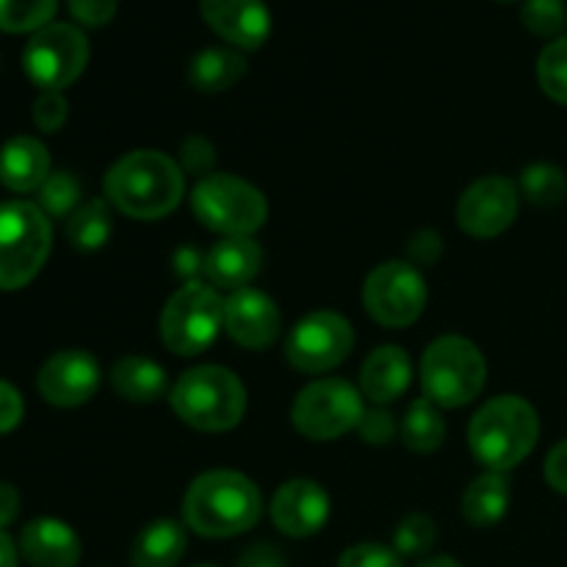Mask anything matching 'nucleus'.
<instances>
[{
	"mask_svg": "<svg viewBox=\"0 0 567 567\" xmlns=\"http://www.w3.org/2000/svg\"><path fill=\"white\" fill-rule=\"evenodd\" d=\"M205 22L241 50H255L269 39L271 14L264 0H199Z\"/></svg>",
	"mask_w": 567,
	"mask_h": 567,
	"instance_id": "nucleus-17",
	"label": "nucleus"
},
{
	"mask_svg": "<svg viewBox=\"0 0 567 567\" xmlns=\"http://www.w3.org/2000/svg\"><path fill=\"white\" fill-rule=\"evenodd\" d=\"M518 186L507 177H482L471 183L457 203V225L474 238H496L518 216Z\"/></svg>",
	"mask_w": 567,
	"mask_h": 567,
	"instance_id": "nucleus-13",
	"label": "nucleus"
},
{
	"mask_svg": "<svg viewBox=\"0 0 567 567\" xmlns=\"http://www.w3.org/2000/svg\"><path fill=\"white\" fill-rule=\"evenodd\" d=\"M20 551L31 567H75L81 559V540L61 520L39 518L22 529Z\"/></svg>",
	"mask_w": 567,
	"mask_h": 567,
	"instance_id": "nucleus-18",
	"label": "nucleus"
},
{
	"mask_svg": "<svg viewBox=\"0 0 567 567\" xmlns=\"http://www.w3.org/2000/svg\"><path fill=\"white\" fill-rule=\"evenodd\" d=\"M172 410L199 432H227L247 413V388L230 369L197 365L172 388Z\"/></svg>",
	"mask_w": 567,
	"mask_h": 567,
	"instance_id": "nucleus-4",
	"label": "nucleus"
},
{
	"mask_svg": "<svg viewBox=\"0 0 567 567\" xmlns=\"http://www.w3.org/2000/svg\"><path fill=\"white\" fill-rule=\"evenodd\" d=\"M524 25L537 37H557L567 28V3L565 0H526Z\"/></svg>",
	"mask_w": 567,
	"mask_h": 567,
	"instance_id": "nucleus-33",
	"label": "nucleus"
},
{
	"mask_svg": "<svg viewBox=\"0 0 567 567\" xmlns=\"http://www.w3.org/2000/svg\"><path fill=\"white\" fill-rule=\"evenodd\" d=\"M352 347V324L336 310H316L291 330L286 341V358L302 374H324L341 365Z\"/></svg>",
	"mask_w": 567,
	"mask_h": 567,
	"instance_id": "nucleus-12",
	"label": "nucleus"
},
{
	"mask_svg": "<svg viewBox=\"0 0 567 567\" xmlns=\"http://www.w3.org/2000/svg\"><path fill=\"white\" fill-rule=\"evenodd\" d=\"M330 518V496L313 480H291L271 498V520L288 537H310Z\"/></svg>",
	"mask_w": 567,
	"mask_h": 567,
	"instance_id": "nucleus-15",
	"label": "nucleus"
},
{
	"mask_svg": "<svg viewBox=\"0 0 567 567\" xmlns=\"http://www.w3.org/2000/svg\"><path fill=\"white\" fill-rule=\"evenodd\" d=\"M520 192L532 205L551 208L567 197V177L554 164H532L520 175Z\"/></svg>",
	"mask_w": 567,
	"mask_h": 567,
	"instance_id": "nucleus-28",
	"label": "nucleus"
},
{
	"mask_svg": "<svg viewBox=\"0 0 567 567\" xmlns=\"http://www.w3.org/2000/svg\"><path fill=\"white\" fill-rule=\"evenodd\" d=\"M39 393L55 408H81L97 393L100 365L83 349L53 354L39 371Z\"/></svg>",
	"mask_w": 567,
	"mask_h": 567,
	"instance_id": "nucleus-14",
	"label": "nucleus"
},
{
	"mask_svg": "<svg viewBox=\"0 0 567 567\" xmlns=\"http://www.w3.org/2000/svg\"><path fill=\"white\" fill-rule=\"evenodd\" d=\"M50 177V155L39 138L17 136L0 150V183L17 194L39 192Z\"/></svg>",
	"mask_w": 567,
	"mask_h": 567,
	"instance_id": "nucleus-20",
	"label": "nucleus"
},
{
	"mask_svg": "<svg viewBox=\"0 0 567 567\" xmlns=\"http://www.w3.org/2000/svg\"><path fill=\"white\" fill-rule=\"evenodd\" d=\"M244 72H247V61L233 48L199 50L188 66V78L199 92H225L241 81Z\"/></svg>",
	"mask_w": 567,
	"mask_h": 567,
	"instance_id": "nucleus-25",
	"label": "nucleus"
},
{
	"mask_svg": "<svg viewBox=\"0 0 567 567\" xmlns=\"http://www.w3.org/2000/svg\"><path fill=\"white\" fill-rule=\"evenodd\" d=\"M53 244L50 219L39 205H0V291L28 286L44 266Z\"/></svg>",
	"mask_w": 567,
	"mask_h": 567,
	"instance_id": "nucleus-6",
	"label": "nucleus"
},
{
	"mask_svg": "<svg viewBox=\"0 0 567 567\" xmlns=\"http://www.w3.org/2000/svg\"><path fill=\"white\" fill-rule=\"evenodd\" d=\"M17 513H20V493L9 482H0V529L9 526L17 518Z\"/></svg>",
	"mask_w": 567,
	"mask_h": 567,
	"instance_id": "nucleus-43",
	"label": "nucleus"
},
{
	"mask_svg": "<svg viewBox=\"0 0 567 567\" xmlns=\"http://www.w3.org/2000/svg\"><path fill=\"white\" fill-rule=\"evenodd\" d=\"M413 365L402 347H380L365 358L360 388L374 404H391L410 388Z\"/></svg>",
	"mask_w": 567,
	"mask_h": 567,
	"instance_id": "nucleus-21",
	"label": "nucleus"
},
{
	"mask_svg": "<svg viewBox=\"0 0 567 567\" xmlns=\"http://www.w3.org/2000/svg\"><path fill=\"white\" fill-rule=\"evenodd\" d=\"M507 507L509 485L504 480V474H498V471H491V474L474 480L468 485V491L463 493V515L476 529L496 526L507 515Z\"/></svg>",
	"mask_w": 567,
	"mask_h": 567,
	"instance_id": "nucleus-24",
	"label": "nucleus"
},
{
	"mask_svg": "<svg viewBox=\"0 0 567 567\" xmlns=\"http://www.w3.org/2000/svg\"><path fill=\"white\" fill-rule=\"evenodd\" d=\"M210 166H214V147L208 144V138L192 136L183 142L181 147V169L188 175H208Z\"/></svg>",
	"mask_w": 567,
	"mask_h": 567,
	"instance_id": "nucleus-36",
	"label": "nucleus"
},
{
	"mask_svg": "<svg viewBox=\"0 0 567 567\" xmlns=\"http://www.w3.org/2000/svg\"><path fill=\"white\" fill-rule=\"evenodd\" d=\"M192 208L208 230L221 233L225 238L252 236L269 216L264 194L252 183L227 172L199 177L192 192Z\"/></svg>",
	"mask_w": 567,
	"mask_h": 567,
	"instance_id": "nucleus-7",
	"label": "nucleus"
},
{
	"mask_svg": "<svg viewBox=\"0 0 567 567\" xmlns=\"http://www.w3.org/2000/svg\"><path fill=\"white\" fill-rule=\"evenodd\" d=\"M66 238L72 241V247L83 249V252L103 247L111 238L109 203L105 199H92V203L72 210V216L66 219Z\"/></svg>",
	"mask_w": 567,
	"mask_h": 567,
	"instance_id": "nucleus-27",
	"label": "nucleus"
},
{
	"mask_svg": "<svg viewBox=\"0 0 567 567\" xmlns=\"http://www.w3.org/2000/svg\"><path fill=\"white\" fill-rule=\"evenodd\" d=\"M22 413H25V404H22V396L17 393V388L0 380V435L14 430L22 421Z\"/></svg>",
	"mask_w": 567,
	"mask_h": 567,
	"instance_id": "nucleus-39",
	"label": "nucleus"
},
{
	"mask_svg": "<svg viewBox=\"0 0 567 567\" xmlns=\"http://www.w3.org/2000/svg\"><path fill=\"white\" fill-rule=\"evenodd\" d=\"M437 540L435 520L430 515H408L393 532V548L402 557H424Z\"/></svg>",
	"mask_w": 567,
	"mask_h": 567,
	"instance_id": "nucleus-31",
	"label": "nucleus"
},
{
	"mask_svg": "<svg viewBox=\"0 0 567 567\" xmlns=\"http://www.w3.org/2000/svg\"><path fill=\"white\" fill-rule=\"evenodd\" d=\"M89 61V42L83 31H78L70 22H50L39 28L25 44L22 66L28 78L44 92H61L70 86Z\"/></svg>",
	"mask_w": 567,
	"mask_h": 567,
	"instance_id": "nucleus-10",
	"label": "nucleus"
},
{
	"mask_svg": "<svg viewBox=\"0 0 567 567\" xmlns=\"http://www.w3.org/2000/svg\"><path fill=\"white\" fill-rule=\"evenodd\" d=\"M260 260H264V252L252 236H230L221 238L210 249L203 269L214 286L238 291V288H247V282L258 275Z\"/></svg>",
	"mask_w": 567,
	"mask_h": 567,
	"instance_id": "nucleus-19",
	"label": "nucleus"
},
{
	"mask_svg": "<svg viewBox=\"0 0 567 567\" xmlns=\"http://www.w3.org/2000/svg\"><path fill=\"white\" fill-rule=\"evenodd\" d=\"M363 302L382 327H410L426 308V282L408 260H385L365 277Z\"/></svg>",
	"mask_w": 567,
	"mask_h": 567,
	"instance_id": "nucleus-11",
	"label": "nucleus"
},
{
	"mask_svg": "<svg viewBox=\"0 0 567 567\" xmlns=\"http://www.w3.org/2000/svg\"><path fill=\"white\" fill-rule=\"evenodd\" d=\"M410 258H413V264H435L437 255L443 252V244H441V236L432 230H419L413 238H410Z\"/></svg>",
	"mask_w": 567,
	"mask_h": 567,
	"instance_id": "nucleus-40",
	"label": "nucleus"
},
{
	"mask_svg": "<svg viewBox=\"0 0 567 567\" xmlns=\"http://www.w3.org/2000/svg\"><path fill=\"white\" fill-rule=\"evenodd\" d=\"M186 192L181 164L161 150H136L116 161L105 175V197L131 219H164Z\"/></svg>",
	"mask_w": 567,
	"mask_h": 567,
	"instance_id": "nucleus-1",
	"label": "nucleus"
},
{
	"mask_svg": "<svg viewBox=\"0 0 567 567\" xmlns=\"http://www.w3.org/2000/svg\"><path fill=\"white\" fill-rule=\"evenodd\" d=\"M186 529L177 520L144 526L131 546L133 567H175L186 554Z\"/></svg>",
	"mask_w": 567,
	"mask_h": 567,
	"instance_id": "nucleus-22",
	"label": "nucleus"
},
{
	"mask_svg": "<svg viewBox=\"0 0 567 567\" xmlns=\"http://www.w3.org/2000/svg\"><path fill=\"white\" fill-rule=\"evenodd\" d=\"M338 567H404L396 548L380 546V543H360L349 548Z\"/></svg>",
	"mask_w": 567,
	"mask_h": 567,
	"instance_id": "nucleus-34",
	"label": "nucleus"
},
{
	"mask_svg": "<svg viewBox=\"0 0 567 567\" xmlns=\"http://www.w3.org/2000/svg\"><path fill=\"white\" fill-rule=\"evenodd\" d=\"M365 408L358 388L347 380H316L302 388L293 402L291 419L293 426L310 441H338L347 432L358 430L363 421Z\"/></svg>",
	"mask_w": 567,
	"mask_h": 567,
	"instance_id": "nucleus-9",
	"label": "nucleus"
},
{
	"mask_svg": "<svg viewBox=\"0 0 567 567\" xmlns=\"http://www.w3.org/2000/svg\"><path fill=\"white\" fill-rule=\"evenodd\" d=\"M78 197H81V188H78V181L70 172H53V175L39 186V208L48 216H55V219L72 216Z\"/></svg>",
	"mask_w": 567,
	"mask_h": 567,
	"instance_id": "nucleus-32",
	"label": "nucleus"
},
{
	"mask_svg": "<svg viewBox=\"0 0 567 567\" xmlns=\"http://www.w3.org/2000/svg\"><path fill=\"white\" fill-rule=\"evenodd\" d=\"M225 330L247 349H266L280 336V310L255 288H238L225 302Z\"/></svg>",
	"mask_w": 567,
	"mask_h": 567,
	"instance_id": "nucleus-16",
	"label": "nucleus"
},
{
	"mask_svg": "<svg viewBox=\"0 0 567 567\" xmlns=\"http://www.w3.org/2000/svg\"><path fill=\"white\" fill-rule=\"evenodd\" d=\"M59 0H0V31L25 33L50 25Z\"/></svg>",
	"mask_w": 567,
	"mask_h": 567,
	"instance_id": "nucleus-29",
	"label": "nucleus"
},
{
	"mask_svg": "<svg viewBox=\"0 0 567 567\" xmlns=\"http://www.w3.org/2000/svg\"><path fill=\"white\" fill-rule=\"evenodd\" d=\"M264 513L258 485L238 471H208L197 476L183 498V520L203 537H233L249 532Z\"/></svg>",
	"mask_w": 567,
	"mask_h": 567,
	"instance_id": "nucleus-2",
	"label": "nucleus"
},
{
	"mask_svg": "<svg viewBox=\"0 0 567 567\" xmlns=\"http://www.w3.org/2000/svg\"><path fill=\"white\" fill-rule=\"evenodd\" d=\"M537 437H540V421L535 408L520 396L491 399L474 415L468 430L474 457L498 474L524 463L537 446Z\"/></svg>",
	"mask_w": 567,
	"mask_h": 567,
	"instance_id": "nucleus-3",
	"label": "nucleus"
},
{
	"mask_svg": "<svg viewBox=\"0 0 567 567\" xmlns=\"http://www.w3.org/2000/svg\"><path fill=\"white\" fill-rule=\"evenodd\" d=\"M537 78L543 92L567 105V37L554 39L537 59Z\"/></svg>",
	"mask_w": 567,
	"mask_h": 567,
	"instance_id": "nucleus-30",
	"label": "nucleus"
},
{
	"mask_svg": "<svg viewBox=\"0 0 567 567\" xmlns=\"http://www.w3.org/2000/svg\"><path fill=\"white\" fill-rule=\"evenodd\" d=\"M111 388H114L125 402L147 404L155 402L158 396H164L166 374L155 360L127 354V358L116 360V365L111 369Z\"/></svg>",
	"mask_w": 567,
	"mask_h": 567,
	"instance_id": "nucleus-23",
	"label": "nucleus"
},
{
	"mask_svg": "<svg viewBox=\"0 0 567 567\" xmlns=\"http://www.w3.org/2000/svg\"><path fill=\"white\" fill-rule=\"evenodd\" d=\"M225 327V302L219 293L203 282H186L177 288L161 313V338L166 349L192 358L205 352Z\"/></svg>",
	"mask_w": 567,
	"mask_h": 567,
	"instance_id": "nucleus-8",
	"label": "nucleus"
},
{
	"mask_svg": "<svg viewBox=\"0 0 567 567\" xmlns=\"http://www.w3.org/2000/svg\"><path fill=\"white\" fill-rule=\"evenodd\" d=\"M358 432L363 435L365 443H374V446H385L388 441L393 437L396 432V424H393V415L388 410L374 408V410H365L363 421H360Z\"/></svg>",
	"mask_w": 567,
	"mask_h": 567,
	"instance_id": "nucleus-37",
	"label": "nucleus"
},
{
	"mask_svg": "<svg viewBox=\"0 0 567 567\" xmlns=\"http://www.w3.org/2000/svg\"><path fill=\"white\" fill-rule=\"evenodd\" d=\"M66 114H70V109H66V100L61 92H42L37 97V103H33V122L44 133L61 131L66 122Z\"/></svg>",
	"mask_w": 567,
	"mask_h": 567,
	"instance_id": "nucleus-35",
	"label": "nucleus"
},
{
	"mask_svg": "<svg viewBox=\"0 0 567 567\" xmlns=\"http://www.w3.org/2000/svg\"><path fill=\"white\" fill-rule=\"evenodd\" d=\"M546 482L554 491L567 493V441L557 443L546 457Z\"/></svg>",
	"mask_w": 567,
	"mask_h": 567,
	"instance_id": "nucleus-41",
	"label": "nucleus"
},
{
	"mask_svg": "<svg viewBox=\"0 0 567 567\" xmlns=\"http://www.w3.org/2000/svg\"><path fill=\"white\" fill-rule=\"evenodd\" d=\"M199 567H208V565H199Z\"/></svg>",
	"mask_w": 567,
	"mask_h": 567,
	"instance_id": "nucleus-46",
	"label": "nucleus"
},
{
	"mask_svg": "<svg viewBox=\"0 0 567 567\" xmlns=\"http://www.w3.org/2000/svg\"><path fill=\"white\" fill-rule=\"evenodd\" d=\"M0 567H17V548L3 529H0Z\"/></svg>",
	"mask_w": 567,
	"mask_h": 567,
	"instance_id": "nucleus-44",
	"label": "nucleus"
},
{
	"mask_svg": "<svg viewBox=\"0 0 567 567\" xmlns=\"http://www.w3.org/2000/svg\"><path fill=\"white\" fill-rule=\"evenodd\" d=\"M443 437H446V424H443L435 404L430 399H419V402L410 404L408 415L402 421L404 446L419 454H430L441 449Z\"/></svg>",
	"mask_w": 567,
	"mask_h": 567,
	"instance_id": "nucleus-26",
	"label": "nucleus"
},
{
	"mask_svg": "<svg viewBox=\"0 0 567 567\" xmlns=\"http://www.w3.org/2000/svg\"><path fill=\"white\" fill-rule=\"evenodd\" d=\"M66 6H70L72 17H75L78 22L97 28L105 25V22L116 14L120 0H66Z\"/></svg>",
	"mask_w": 567,
	"mask_h": 567,
	"instance_id": "nucleus-38",
	"label": "nucleus"
},
{
	"mask_svg": "<svg viewBox=\"0 0 567 567\" xmlns=\"http://www.w3.org/2000/svg\"><path fill=\"white\" fill-rule=\"evenodd\" d=\"M487 382V363L463 336H443L430 343L421 360V388L435 408H465Z\"/></svg>",
	"mask_w": 567,
	"mask_h": 567,
	"instance_id": "nucleus-5",
	"label": "nucleus"
},
{
	"mask_svg": "<svg viewBox=\"0 0 567 567\" xmlns=\"http://www.w3.org/2000/svg\"><path fill=\"white\" fill-rule=\"evenodd\" d=\"M238 567H286V559L275 546H252L238 559Z\"/></svg>",
	"mask_w": 567,
	"mask_h": 567,
	"instance_id": "nucleus-42",
	"label": "nucleus"
},
{
	"mask_svg": "<svg viewBox=\"0 0 567 567\" xmlns=\"http://www.w3.org/2000/svg\"><path fill=\"white\" fill-rule=\"evenodd\" d=\"M419 567H463V565L452 557H430L424 559V563H419Z\"/></svg>",
	"mask_w": 567,
	"mask_h": 567,
	"instance_id": "nucleus-45",
	"label": "nucleus"
}]
</instances>
